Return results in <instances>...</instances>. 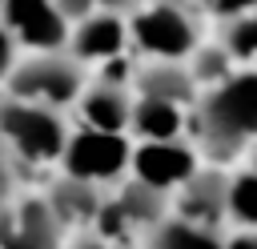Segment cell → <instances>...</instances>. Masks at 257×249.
Instances as JSON below:
<instances>
[{"instance_id":"obj_1","label":"cell","mask_w":257,"mask_h":249,"mask_svg":"<svg viewBox=\"0 0 257 249\" xmlns=\"http://www.w3.org/2000/svg\"><path fill=\"white\" fill-rule=\"evenodd\" d=\"M257 137V72L221 80L201 108V141L209 153L229 157Z\"/></svg>"},{"instance_id":"obj_2","label":"cell","mask_w":257,"mask_h":249,"mask_svg":"<svg viewBox=\"0 0 257 249\" xmlns=\"http://www.w3.org/2000/svg\"><path fill=\"white\" fill-rule=\"evenodd\" d=\"M0 137L28 161H48L64 149V129L60 120L32 100H0Z\"/></svg>"},{"instance_id":"obj_3","label":"cell","mask_w":257,"mask_h":249,"mask_svg":"<svg viewBox=\"0 0 257 249\" xmlns=\"http://www.w3.org/2000/svg\"><path fill=\"white\" fill-rule=\"evenodd\" d=\"M128 161V145L120 133H100V129H84L76 133L68 145H64V165H68V177L76 181H108L124 169Z\"/></svg>"},{"instance_id":"obj_4","label":"cell","mask_w":257,"mask_h":249,"mask_svg":"<svg viewBox=\"0 0 257 249\" xmlns=\"http://www.w3.org/2000/svg\"><path fill=\"white\" fill-rule=\"evenodd\" d=\"M76 88H80V72L72 60H60V56L28 60L12 76L16 100H32V104H68L76 96Z\"/></svg>"},{"instance_id":"obj_5","label":"cell","mask_w":257,"mask_h":249,"mask_svg":"<svg viewBox=\"0 0 257 249\" xmlns=\"http://www.w3.org/2000/svg\"><path fill=\"white\" fill-rule=\"evenodd\" d=\"M133 36L145 52H153L161 60L185 56L193 48V24L177 4H153L149 12H141L133 24Z\"/></svg>"},{"instance_id":"obj_6","label":"cell","mask_w":257,"mask_h":249,"mask_svg":"<svg viewBox=\"0 0 257 249\" xmlns=\"http://www.w3.org/2000/svg\"><path fill=\"white\" fill-rule=\"evenodd\" d=\"M133 169H137V181L149 185V189H169V185H185L193 177V153L177 141H149L137 149L133 157Z\"/></svg>"},{"instance_id":"obj_7","label":"cell","mask_w":257,"mask_h":249,"mask_svg":"<svg viewBox=\"0 0 257 249\" xmlns=\"http://www.w3.org/2000/svg\"><path fill=\"white\" fill-rule=\"evenodd\" d=\"M4 20L32 48H56L64 40V16L52 0H4Z\"/></svg>"},{"instance_id":"obj_8","label":"cell","mask_w":257,"mask_h":249,"mask_svg":"<svg viewBox=\"0 0 257 249\" xmlns=\"http://www.w3.org/2000/svg\"><path fill=\"white\" fill-rule=\"evenodd\" d=\"M225 201H229V185H225L221 177H189V181H185V193H181V213H185L189 225L209 229V225H217L221 213L229 209Z\"/></svg>"},{"instance_id":"obj_9","label":"cell","mask_w":257,"mask_h":249,"mask_svg":"<svg viewBox=\"0 0 257 249\" xmlns=\"http://www.w3.org/2000/svg\"><path fill=\"white\" fill-rule=\"evenodd\" d=\"M124 48V24L104 12V16H88L80 28H76V52L80 56H92V60H112L120 56Z\"/></svg>"},{"instance_id":"obj_10","label":"cell","mask_w":257,"mask_h":249,"mask_svg":"<svg viewBox=\"0 0 257 249\" xmlns=\"http://www.w3.org/2000/svg\"><path fill=\"white\" fill-rule=\"evenodd\" d=\"M80 112H84L88 129H100V133H120V129L128 125V116H133L128 100H124V92H120L116 84H100V88H92V92L84 96Z\"/></svg>"},{"instance_id":"obj_11","label":"cell","mask_w":257,"mask_h":249,"mask_svg":"<svg viewBox=\"0 0 257 249\" xmlns=\"http://www.w3.org/2000/svg\"><path fill=\"white\" fill-rule=\"evenodd\" d=\"M128 125H137V133L149 137V141H173V137L181 133V104L145 96V100L133 108Z\"/></svg>"},{"instance_id":"obj_12","label":"cell","mask_w":257,"mask_h":249,"mask_svg":"<svg viewBox=\"0 0 257 249\" xmlns=\"http://www.w3.org/2000/svg\"><path fill=\"white\" fill-rule=\"evenodd\" d=\"M48 209L56 213V221H92L96 217V209H100V201H96V193H92V185L88 181H76V177H68V181H60L56 185V193H52V201H48Z\"/></svg>"},{"instance_id":"obj_13","label":"cell","mask_w":257,"mask_h":249,"mask_svg":"<svg viewBox=\"0 0 257 249\" xmlns=\"http://www.w3.org/2000/svg\"><path fill=\"white\" fill-rule=\"evenodd\" d=\"M141 88H145V96H153V100L185 104V100L193 96V76H189L185 68H177V64H153V68L141 72Z\"/></svg>"},{"instance_id":"obj_14","label":"cell","mask_w":257,"mask_h":249,"mask_svg":"<svg viewBox=\"0 0 257 249\" xmlns=\"http://www.w3.org/2000/svg\"><path fill=\"white\" fill-rule=\"evenodd\" d=\"M116 209L124 213V221H128V225H153V221L161 217L165 201H161V189H149V185L133 181V185L116 197Z\"/></svg>"},{"instance_id":"obj_15","label":"cell","mask_w":257,"mask_h":249,"mask_svg":"<svg viewBox=\"0 0 257 249\" xmlns=\"http://www.w3.org/2000/svg\"><path fill=\"white\" fill-rule=\"evenodd\" d=\"M153 249H225V245L209 229H201V225L173 221V225H161L153 233Z\"/></svg>"},{"instance_id":"obj_16","label":"cell","mask_w":257,"mask_h":249,"mask_svg":"<svg viewBox=\"0 0 257 249\" xmlns=\"http://www.w3.org/2000/svg\"><path fill=\"white\" fill-rule=\"evenodd\" d=\"M229 213L245 225L257 229V173H241L237 181H229Z\"/></svg>"},{"instance_id":"obj_17","label":"cell","mask_w":257,"mask_h":249,"mask_svg":"<svg viewBox=\"0 0 257 249\" xmlns=\"http://www.w3.org/2000/svg\"><path fill=\"white\" fill-rule=\"evenodd\" d=\"M225 52H229V56H249V60H257V16H245V20H237V24L229 28Z\"/></svg>"},{"instance_id":"obj_18","label":"cell","mask_w":257,"mask_h":249,"mask_svg":"<svg viewBox=\"0 0 257 249\" xmlns=\"http://www.w3.org/2000/svg\"><path fill=\"white\" fill-rule=\"evenodd\" d=\"M197 76H205V80H229V52L225 48H213V52H201V60H197Z\"/></svg>"},{"instance_id":"obj_19","label":"cell","mask_w":257,"mask_h":249,"mask_svg":"<svg viewBox=\"0 0 257 249\" xmlns=\"http://www.w3.org/2000/svg\"><path fill=\"white\" fill-rule=\"evenodd\" d=\"M213 8H217L221 16H241V12L257 8V0H213Z\"/></svg>"},{"instance_id":"obj_20","label":"cell","mask_w":257,"mask_h":249,"mask_svg":"<svg viewBox=\"0 0 257 249\" xmlns=\"http://www.w3.org/2000/svg\"><path fill=\"white\" fill-rule=\"evenodd\" d=\"M12 68V40H8V32L0 28V76Z\"/></svg>"},{"instance_id":"obj_21","label":"cell","mask_w":257,"mask_h":249,"mask_svg":"<svg viewBox=\"0 0 257 249\" xmlns=\"http://www.w3.org/2000/svg\"><path fill=\"white\" fill-rule=\"evenodd\" d=\"M52 4L60 8V16H76V12L88 8V0H52Z\"/></svg>"},{"instance_id":"obj_22","label":"cell","mask_w":257,"mask_h":249,"mask_svg":"<svg viewBox=\"0 0 257 249\" xmlns=\"http://www.w3.org/2000/svg\"><path fill=\"white\" fill-rule=\"evenodd\" d=\"M225 249H257V233H241V237H233Z\"/></svg>"},{"instance_id":"obj_23","label":"cell","mask_w":257,"mask_h":249,"mask_svg":"<svg viewBox=\"0 0 257 249\" xmlns=\"http://www.w3.org/2000/svg\"><path fill=\"white\" fill-rule=\"evenodd\" d=\"M8 189H12V173H8V161L0 157V201L8 197Z\"/></svg>"},{"instance_id":"obj_24","label":"cell","mask_w":257,"mask_h":249,"mask_svg":"<svg viewBox=\"0 0 257 249\" xmlns=\"http://www.w3.org/2000/svg\"><path fill=\"white\" fill-rule=\"evenodd\" d=\"M169 4H209V0H169Z\"/></svg>"},{"instance_id":"obj_25","label":"cell","mask_w":257,"mask_h":249,"mask_svg":"<svg viewBox=\"0 0 257 249\" xmlns=\"http://www.w3.org/2000/svg\"><path fill=\"white\" fill-rule=\"evenodd\" d=\"M76 249H100V245H96V241H80Z\"/></svg>"},{"instance_id":"obj_26","label":"cell","mask_w":257,"mask_h":249,"mask_svg":"<svg viewBox=\"0 0 257 249\" xmlns=\"http://www.w3.org/2000/svg\"><path fill=\"white\" fill-rule=\"evenodd\" d=\"M100 4H108V8H120V4H128V0H100Z\"/></svg>"}]
</instances>
